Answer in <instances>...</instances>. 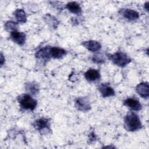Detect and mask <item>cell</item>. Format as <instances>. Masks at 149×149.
Returning a JSON list of instances; mask_svg holds the SVG:
<instances>
[{"label": "cell", "instance_id": "6da1fadb", "mask_svg": "<svg viewBox=\"0 0 149 149\" xmlns=\"http://www.w3.org/2000/svg\"><path fill=\"white\" fill-rule=\"evenodd\" d=\"M125 129L129 132H134L141 127V123L137 114L130 112L127 113L124 120Z\"/></svg>", "mask_w": 149, "mask_h": 149}, {"label": "cell", "instance_id": "7a4b0ae2", "mask_svg": "<svg viewBox=\"0 0 149 149\" xmlns=\"http://www.w3.org/2000/svg\"><path fill=\"white\" fill-rule=\"evenodd\" d=\"M108 58L116 65L125 67L131 62V59L123 52H117L113 54H109Z\"/></svg>", "mask_w": 149, "mask_h": 149}, {"label": "cell", "instance_id": "3957f363", "mask_svg": "<svg viewBox=\"0 0 149 149\" xmlns=\"http://www.w3.org/2000/svg\"><path fill=\"white\" fill-rule=\"evenodd\" d=\"M17 101L20 105V107L25 109L34 110L37 104L36 100L33 98L30 95L24 94L18 97Z\"/></svg>", "mask_w": 149, "mask_h": 149}, {"label": "cell", "instance_id": "277c9868", "mask_svg": "<svg viewBox=\"0 0 149 149\" xmlns=\"http://www.w3.org/2000/svg\"><path fill=\"white\" fill-rule=\"evenodd\" d=\"M76 108L81 111L86 112L91 109L89 100L86 97H79L75 101Z\"/></svg>", "mask_w": 149, "mask_h": 149}, {"label": "cell", "instance_id": "5b68a950", "mask_svg": "<svg viewBox=\"0 0 149 149\" xmlns=\"http://www.w3.org/2000/svg\"><path fill=\"white\" fill-rule=\"evenodd\" d=\"M120 13L123 17L130 21H134L139 17V14L137 12L130 9H122Z\"/></svg>", "mask_w": 149, "mask_h": 149}, {"label": "cell", "instance_id": "8992f818", "mask_svg": "<svg viewBox=\"0 0 149 149\" xmlns=\"http://www.w3.org/2000/svg\"><path fill=\"white\" fill-rule=\"evenodd\" d=\"M49 121L46 118H40L33 123L34 127L38 130L41 131L45 129L50 130Z\"/></svg>", "mask_w": 149, "mask_h": 149}, {"label": "cell", "instance_id": "52a82bcc", "mask_svg": "<svg viewBox=\"0 0 149 149\" xmlns=\"http://www.w3.org/2000/svg\"><path fill=\"white\" fill-rule=\"evenodd\" d=\"M137 94L143 98H148L149 96L148 84L147 82H142L139 84L136 88Z\"/></svg>", "mask_w": 149, "mask_h": 149}, {"label": "cell", "instance_id": "ba28073f", "mask_svg": "<svg viewBox=\"0 0 149 149\" xmlns=\"http://www.w3.org/2000/svg\"><path fill=\"white\" fill-rule=\"evenodd\" d=\"M10 37L15 42L20 45L24 44L26 41V34L23 32H20L17 30L11 31Z\"/></svg>", "mask_w": 149, "mask_h": 149}, {"label": "cell", "instance_id": "9c48e42d", "mask_svg": "<svg viewBox=\"0 0 149 149\" xmlns=\"http://www.w3.org/2000/svg\"><path fill=\"white\" fill-rule=\"evenodd\" d=\"M81 45L87 49L91 52H95L100 50L101 48V45L97 41L94 40H89L86 41H83L81 43Z\"/></svg>", "mask_w": 149, "mask_h": 149}, {"label": "cell", "instance_id": "30bf717a", "mask_svg": "<svg viewBox=\"0 0 149 149\" xmlns=\"http://www.w3.org/2000/svg\"><path fill=\"white\" fill-rule=\"evenodd\" d=\"M124 105L128 107L130 109L133 111H140L141 109V104L136 99L129 98L125 100Z\"/></svg>", "mask_w": 149, "mask_h": 149}, {"label": "cell", "instance_id": "8fae6325", "mask_svg": "<svg viewBox=\"0 0 149 149\" xmlns=\"http://www.w3.org/2000/svg\"><path fill=\"white\" fill-rule=\"evenodd\" d=\"M98 90L103 97H108L115 95L113 89L107 84H101L98 86Z\"/></svg>", "mask_w": 149, "mask_h": 149}, {"label": "cell", "instance_id": "7c38bea8", "mask_svg": "<svg viewBox=\"0 0 149 149\" xmlns=\"http://www.w3.org/2000/svg\"><path fill=\"white\" fill-rule=\"evenodd\" d=\"M66 54V51L63 48L59 47H50L49 54L51 58L60 59L65 56Z\"/></svg>", "mask_w": 149, "mask_h": 149}, {"label": "cell", "instance_id": "4fadbf2b", "mask_svg": "<svg viewBox=\"0 0 149 149\" xmlns=\"http://www.w3.org/2000/svg\"><path fill=\"white\" fill-rule=\"evenodd\" d=\"M84 77L88 81H95L98 80L100 79L101 76L97 70L91 69L88 70L84 73Z\"/></svg>", "mask_w": 149, "mask_h": 149}, {"label": "cell", "instance_id": "5bb4252c", "mask_svg": "<svg viewBox=\"0 0 149 149\" xmlns=\"http://www.w3.org/2000/svg\"><path fill=\"white\" fill-rule=\"evenodd\" d=\"M66 8L72 13L76 15H80L81 13V8L80 5L76 2H70L66 4Z\"/></svg>", "mask_w": 149, "mask_h": 149}, {"label": "cell", "instance_id": "9a60e30c", "mask_svg": "<svg viewBox=\"0 0 149 149\" xmlns=\"http://www.w3.org/2000/svg\"><path fill=\"white\" fill-rule=\"evenodd\" d=\"M49 49L50 47H46L43 48H41L39 51H37L36 53V58L41 59H45V60H48L49 59L51 56L49 54Z\"/></svg>", "mask_w": 149, "mask_h": 149}, {"label": "cell", "instance_id": "2e32d148", "mask_svg": "<svg viewBox=\"0 0 149 149\" xmlns=\"http://www.w3.org/2000/svg\"><path fill=\"white\" fill-rule=\"evenodd\" d=\"M15 17L17 21V22L19 23H25L27 21V17L23 9H17L15 13H14Z\"/></svg>", "mask_w": 149, "mask_h": 149}, {"label": "cell", "instance_id": "e0dca14e", "mask_svg": "<svg viewBox=\"0 0 149 149\" xmlns=\"http://www.w3.org/2000/svg\"><path fill=\"white\" fill-rule=\"evenodd\" d=\"M26 89L27 91H30L31 94H35L38 91V87L37 84L33 83H29L26 84Z\"/></svg>", "mask_w": 149, "mask_h": 149}, {"label": "cell", "instance_id": "ac0fdd59", "mask_svg": "<svg viewBox=\"0 0 149 149\" xmlns=\"http://www.w3.org/2000/svg\"><path fill=\"white\" fill-rule=\"evenodd\" d=\"M5 29L8 30V31H15L16 30V28H17V23L14 22H12V21H9L7 22L5 24Z\"/></svg>", "mask_w": 149, "mask_h": 149}, {"label": "cell", "instance_id": "d6986e66", "mask_svg": "<svg viewBox=\"0 0 149 149\" xmlns=\"http://www.w3.org/2000/svg\"><path fill=\"white\" fill-rule=\"evenodd\" d=\"M92 60L94 62L97 63H101L105 61V59H104L103 56L100 54L94 55Z\"/></svg>", "mask_w": 149, "mask_h": 149}, {"label": "cell", "instance_id": "ffe728a7", "mask_svg": "<svg viewBox=\"0 0 149 149\" xmlns=\"http://www.w3.org/2000/svg\"><path fill=\"white\" fill-rule=\"evenodd\" d=\"M4 62H5V58L3 57V55H2V54H1V61H0L1 65L2 66Z\"/></svg>", "mask_w": 149, "mask_h": 149}, {"label": "cell", "instance_id": "44dd1931", "mask_svg": "<svg viewBox=\"0 0 149 149\" xmlns=\"http://www.w3.org/2000/svg\"><path fill=\"white\" fill-rule=\"evenodd\" d=\"M148 2H147L144 5V6H146V9L147 10H148Z\"/></svg>", "mask_w": 149, "mask_h": 149}]
</instances>
